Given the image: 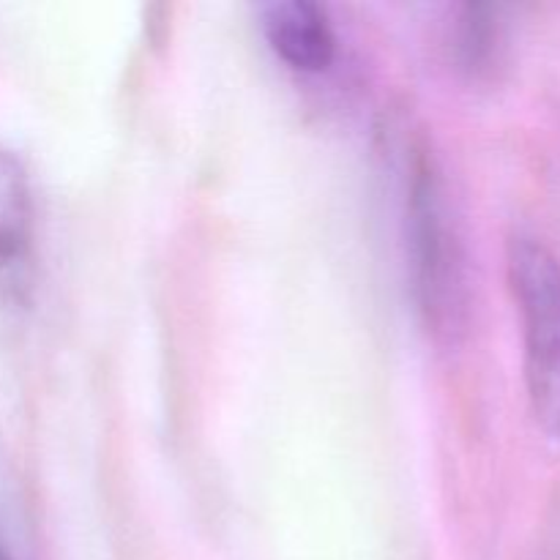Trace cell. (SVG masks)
<instances>
[{"instance_id": "2", "label": "cell", "mask_w": 560, "mask_h": 560, "mask_svg": "<svg viewBox=\"0 0 560 560\" xmlns=\"http://www.w3.org/2000/svg\"><path fill=\"white\" fill-rule=\"evenodd\" d=\"M506 260L523 320L530 410L560 446V260L534 235H514Z\"/></svg>"}, {"instance_id": "4", "label": "cell", "mask_w": 560, "mask_h": 560, "mask_svg": "<svg viewBox=\"0 0 560 560\" xmlns=\"http://www.w3.org/2000/svg\"><path fill=\"white\" fill-rule=\"evenodd\" d=\"M33 191L25 164L0 148V273H16L31 257Z\"/></svg>"}, {"instance_id": "6", "label": "cell", "mask_w": 560, "mask_h": 560, "mask_svg": "<svg viewBox=\"0 0 560 560\" xmlns=\"http://www.w3.org/2000/svg\"><path fill=\"white\" fill-rule=\"evenodd\" d=\"M0 560H11V556H9V552H5L3 545H0Z\"/></svg>"}, {"instance_id": "5", "label": "cell", "mask_w": 560, "mask_h": 560, "mask_svg": "<svg viewBox=\"0 0 560 560\" xmlns=\"http://www.w3.org/2000/svg\"><path fill=\"white\" fill-rule=\"evenodd\" d=\"M448 47L459 71L485 77L501 63L506 47V16L501 5L468 3L454 14Z\"/></svg>"}, {"instance_id": "1", "label": "cell", "mask_w": 560, "mask_h": 560, "mask_svg": "<svg viewBox=\"0 0 560 560\" xmlns=\"http://www.w3.org/2000/svg\"><path fill=\"white\" fill-rule=\"evenodd\" d=\"M405 255L421 326L441 345L468 331L470 268L457 217L435 162L419 153L405 197Z\"/></svg>"}, {"instance_id": "3", "label": "cell", "mask_w": 560, "mask_h": 560, "mask_svg": "<svg viewBox=\"0 0 560 560\" xmlns=\"http://www.w3.org/2000/svg\"><path fill=\"white\" fill-rule=\"evenodd\" d=\"M262 36L299 74H323L337 60V33L326 9L312 0H279L262 9Z\"/></svg>"}]
</instances>
